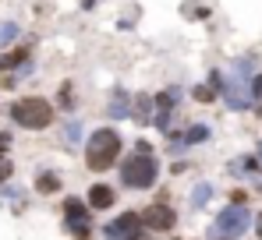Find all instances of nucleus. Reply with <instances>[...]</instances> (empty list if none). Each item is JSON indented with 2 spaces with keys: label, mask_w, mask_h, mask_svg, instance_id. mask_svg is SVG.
Wrapping results in <instances>:
<instances>
[{
  "label": "nucleus",
  "mask_w": 262,
  "mask_h": 240,
  "mask_svg": "<svg viewBox=\"0 0 262 240\" xmlns=\"http://www.w3.org/2000/svg\"><path fill=\"white\" fill-rule=\"evenodd\" d=\"M121 134L114 131V127H99V131H92L85 141V162L89 170H110L117 156H121Z\"/></svg>",
  "instance_id": "obj_1"
},
{
  "label": "nucleus",
  "mask_w": 262,
  "mask_h": 240,
  "mask_svg": "<svg viewBox=\"0 0 262 240\" xmlns=\"http://www.w3.org/2000/svg\"><path fill=\"white\" fill-rule=\"evenodd\" d=\"M11 117H14L18 127L43 131V127H50V120H53V106L46 99H39V95H25V99H18L11 106Z\"/></svg>",
  "instance_id": "obj_2"
},
{
  "label": "nucleus",
  "mask_w": 262,
  "mask_h": 240,
  "mask_svg": "<svg viewBox=\"0 0 262 240\" xmlns=\"http://www.w3.org/2000/svg\"><path fill=\"white\" fill-rule=\"evenodd\" d=\"M156 177H160V166L152 159V152H135V156L124 159V166H121V180H124L128 187H135V191L152 187Z\"/></svg>",
  "instance_id": "obj_3"
},
{
  "label": "nucleus",
  "mask_w": 262,
  "mask_h": 240,
  "mask_svg": "<svg viewBox=\"0 0 262 240\" xmlns=\"http://www.w3.org/2000/svg\"><path fill=\"white\" fill-rule=\"evenodd\" d=\"M252 226V215H248V208L245 205H227L223 212L216 215V223L209 226V240H237L245 230Z\"/></svg>",
  "instance_id": "obj_4"
},
{
  "label": "nucleus",
  "mask_w": 262,
  "mask_h": 240,
  "mask_svg": "<svg viewBox=\"0 0 262 240\" xmlns=\"http://www.w3.org/2000/svg\"><path fill=\"white\" fill-rule=\"evenodd\" d=\"M142 215H135V212H124V215H117L114 223H106V240H142Z\"/></svg>",
  "instance_id": "obj_5"
},
{
  "label": "nucleus",
  "mask_w": 262,
  "mask_h": 240,
  "mask_svg": "<svg viewBox=\"0 0 262 240\" xmlns=\"http://www.w3.org/2000/svg\"><path fill=\"white\" fill-rule=\"evenodd\" d=\"M64 219H68V230H71L78 240H89V208L78 198L64 201Z\"/></svg>",
  "instance_id": "obj_6"
},
{
  "label": "nucleus",
  "mask_w": 262,
  "mask_h": 240,
  "mask_svg": "<svg viewBox=\"0 0 262 240\" xmlns=\"http://www.w3.org/2000/svg\"><path fill=\"white\" fill-rule=\"evenodd\" d=\"M142 223L149 226V230H174V223H177V215H174V208L167 205V201H152L149 208H145V215H142Z\"/></svg>",
  "instance_id": "obj_7"
},
{
  "label": "nucleus",
  "mask_w": 262,
  "mask_h": 240,
  "mask_svg": "<svg viewBox=\"0 0 262 240\" xmlns=\"http://www.w3.org/2000/svg\"><path fill=\"white\" fill-rule=\"evenodd\" d=\"M114 187L110 184H96V187H89V201H92V208H110L114 205Z\"/></svg>",
  "instance_id": "obj_8"
},
{
  "label": "nucleus",
  "mask_w": 262,
  "mask_h": 240,
  "mask_svg": "<svg viewBox=\"0 0 262 240\" xmlns=\"http://www.w3.org/2000/svg\"><path fill=\"white\" fill-rule=\"evenodd\" d=\"M110 117L114 120H121V117H131V110H128V92H114V99H110Z\"/></svg>",
  "instance_id": "obj_9"
},
{
  "label": "nucleus",
  "mask_w": 262,
  "mask_h": 240,
  "mask_svg": "<svg viewBox=\"0 0 262 240\" xmlns=\"http://www.w3.org/2000/svg\"><path fill=\"white\" fill-rule=\"evenodd\" d=\"M135 120H142V124H149L152 120V99L149 95H135Z\"/></svg>",
  "instance_id": "obj_10"
},
{
  "label": "nucleus",
  "mask_w": 262,
  "mask_h": 240,
  "mask_svg": "<svg viewBox=\"0 0 262 240\" xmlns=\"http://www.w3.org/2000/svg\"><path fill=\"white\" fill-rule=\"evenodd\" d=\"M206 138H209V127H206V124H191V127L184 131V141H188V145H199V141H206Z\"/></svg>",
  "instance_id": "obj_11"
},
{
  "label": "nucleus",
  "mask_w": 262,
  "mask_h": 240,
  "mask_svg": "<svg viewBox=\"0 0 262 240\" xmlns=\"http://www.w3.org/2000/svg\"><path fill=\"white\" fill-rule=\"evenodd\" d=\"M209 195H213V187H209V184H199V187L191 191V205H195V208H202V205L209 201Z\"/></svg>",
  "instance_id": "obj_12"
},
{
  "label": "nucleus",
  "mask_w": 262,
  "mask_h": 240,
  "mask_svg": "<svg viewBox=\"0 0 262 240\" xmlns=\"http://www.w3.org/2000/svg\"><path fill=\"white\" fill-rule=\"evenodd\" d=\"M36 187H39V191H43V195H53V191H57V187H60V180H57V177H53V173H43V177H39V180H36Z\"/></svg>",
  "instance_id": "obj_13"
},
{
  "label": "nucleus",
  "mask_w": 262,
  "mask_h": 240,
  "mask_svg": "<svg viewBox=\"0 0 262 240\" xmlns=\"http://www.w3.org/2000/svg\"><path fill=\"white\" fill-rule=\"evenodd\" d=\"M191 95H195L199 103H213V99H216V88H209V85H199Z\"/></svg>",
  "instance_id": "obj_14"
},
{
  "label": "nucleus",
  "mask_w": 262,
  "mask_h": 240,
  "mask_svg": "<svg viewBox=\"0 0 262 240\" xmlns=\"http://www.w3.org/2000/svg\"><path fill=\"white\" fill-rule=\"evenodd\" d=\"M11 173H14V166H11V159H7V152L0 149V184H4V180H7Z\"/></svg>",
  "instance_id": "obj_15"
},
{
  "label": "nucleus",
  "mask_w": 262,
  "mask_h": 240,
  "mask_svg": "<svg viewBox=\"0 0 262 240\" xmlns=\"http://www.w3.org/2000/svg\"><path fill=\"white\" fill-rule=\"evenodd\" d=\"M14 32H18L14 25H4V29H0V42H11V39H14Z\"/></svg>",
  "instance_id": "obj_16"
},
{
  "label": "nucleus",
  "mask_w": 262,
  "mask_h": 240,
  "mask_svg": "<svg viewBox=\"0 0 262 240\" xmlns=\"http://www.w3.org/2000/svg\"><path fill=\"white\" fill-rule=\"evenodd\" d=\"M255 230H259V237H262V212H259V219H255Z\"/></svg>",
  "instance_id": "obj_17"
}]
</instances>
